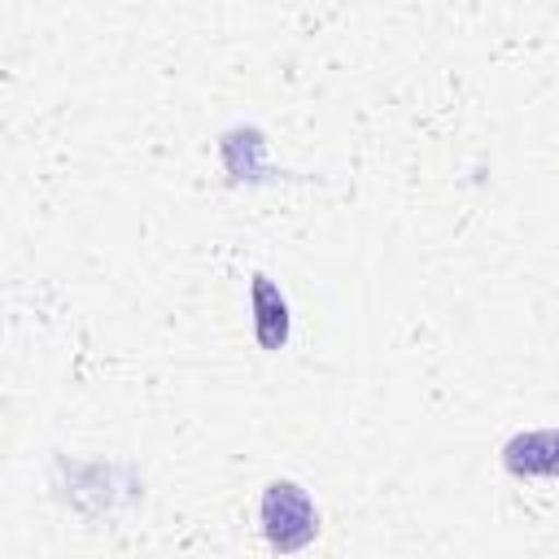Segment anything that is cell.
I'll return each mask as SVG.
<instances>
[{
  "label": "cell",
  "instance_id": "3",
  "mask_svg": "<svg viewBox=\"0 0 559 559\" xmlns=\"http://www.w3.org/2000/svg\"><path fill=\"white\" fill-rule=\"evenodd\" d=\"M253 332L262 341V349H280L288 341V306L280 297V288L266 275H253Z\"/></svg>",
  "mask_w": 559,
  "mask_h": 559
},
{
  "label": "cell",
  "instance_id": "1",
  "mask_svg": "<svg viewBox=\"0 0 559 559\" xmlns=\"http://www.w3.org/2000/svg\"><path fill=\"white\" fill-rule=\"evenodd\" d=\"M262 533L280 555L310 546L319 533V511H314L310 493L293 480H271L262 493Z\"/></svg>",
  "mask_w": 559,
  "mask_h": 559
},
{
  "label": "cell",
  "instance_id": "2",
  "mask_svg": "<svg viewBox=\"0 0 559 559\" xmlns=\"http://www.w3.org/2000/svg\"><path fill=\"white\" fill-rule=\"evenodd\" d=\"M511 476H559V428H533L502 445Z\"/></svg>",
  "mask_w": 559,
  "mask_h": 559
}]
</instances>
